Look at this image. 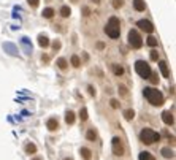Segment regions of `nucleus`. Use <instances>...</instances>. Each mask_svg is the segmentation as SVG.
<instances>
[{"instance_id":"obj_3","label":"nucleus","mask_w":176,"mask_h":160,"mask_svg":"<svg viewBox=\"0 0 176 160\" xmlns=\"http://www.w3.org/2000/svg\"><path fill=\"white\" fill-rule=\"evenodd\" d=\"M140 140H141L144 144H152L156 141H160V135L157 132H154L151 128H143L141 133H140Z\"/></svg>"},{"instance_id":"obj_41","label":"nucleus","mask_w":176,"mask_h":160,"mask_svg":"<svg viewBox=\"0 0 176 160\" xmlns=\"http://www.w3.org/2000/svg\"><path fill=\"white\" fill-rule=\"evenodd\" d=\"M72 2H76V0H72Z\"/></svg>"},{"instance_id":"obj_37","label":"nucleus","mask_w":176,"mask_h":160,"mask_svg":"<svg viewBox=\"0 0 176 160\" xmlns=\"http://www.w3.org/2000/svg\"><path fill=\"white\" fill-rule=\"evenodd\" d=\"M83 11H84V15H86V16H87L89 13H90V11H89V8H83Z\"/></svg>"},{"instance_id":"obj_7","label":"nucleus","mask_w":176,"mask_h":160,"mask_svg":"<svg viewBox=\"0 0 176 160\" xmlns=\"http://www.w3.org/2000/svg\"><path fill=\"white\" fill-rule=\"evenodd\" d=\"M137 25H138L141 30H144L146 33H152V32H154V25L149 22V21H146V19H140L138 22H137Z\"/></svg>"},{"instance_id":"obj_16","label":"nucleus","mask_w":176,"mask_h":160,"mask_svg":"<svg viewBox=\"0 0 176 160\" xmlns=\"http://www.w3.org/2000/svg\"><path fill=\"white\" fill-rule=\"evenodd\" d=\"M86 140H87V141H95V140H97V132H95L94 128L87 130V133H86Z\"/></svg>"},{"instance_id":"obj_8","label":"nucleus","mask_w":176,"mask_h":160,"mask_svg":"<svg viewBox=\"0 0 176 160\" xmlns=\"http://www.w3.org/2000/svg\"><path fill=\"white\" fill-rule=\"evenodd\" d=\"M46 127H48L49 132H56V130L59 128V122H57V119H56V117H51V119L46 122Z\"/></svg>"},{"instance_id":"obj_2","label":"nucleus","mask_w":176,"mask_h":160,"mask_svg":"<svg viewBox=\"0 0 176 160\" xmlns=\"http://www.w3.org/2000/svg\"><path fill=\"white\" fill-rule=\"evenodd\" d=\"M105 33H107L110 38H113V40L119 38V35H121V22H119V19L116 16L110 18L107 27H105Z\"/></svg>"},{"instance_id":"obj_30","label":"nucleus","mask_w":176,"mask_h":160,"mask_svg":"<svg viewBox=\"0 0 176 160\" xmlns=\"http://www.w3.org/2000/svg\"><path fill=\"white\" fill-rule=\"evenodd\" d=\"M119 94H121V95H127L129 92H127V87H125V86H119Z\"/></svg>"},{"instance_id":"obj_5","label":"nucleus","mask_w":176,"mask_h":160,"mask_svg":"<svg viewBox=\"0 0 176 160\" xmlns=\"http://www.w3.org/2000/svg\"><path fill=\"white\" fill-rule=\"evenodd\" d=\"M129 45L132 48H135V49H140V48L143 46V40H141V37H140V33L137 30L129 32Z\"/></svg>"},{"instance_id":"obj_21","label":"nucleus","mask_w":176,"mask_h":160,"mask_svg":"<svg viewBox=\"0 0 176 160\" xmlns=\"http://www.w3.org/2000/svg\"><path fill=\"white\" fill-rule=\"evenodd\" d=\"M124 117H125V121H132L133 117H135V111H133V109H127L124 113Z\"/></svg>"},{"instance_id":"obj_10","label":"nucleus","mask_w":176,"mask_h":160,"mask_svg":"<svg viewBox=\"0 0 176 160\" xmlns=\"http://www.w3.org/2000/svg\"><path fill=\"white\" fill-rule=\"evenodd\" d=\"M159 68H160V72H162V76H165V78H170V72H168L167 62H159Z\"/></svg>"},{"instance_id":"obj_22","label":"nucleus","mask_w":176,"mask_h":160,"mask_svg":"<svg viewBox=\"0 0 176 160\" xmlns=\"http://www.w3.org/2000/svg\"><path fill=\"white\" fill-rule=\"evenodd\" d=\"M140 160H156V158H154V155L149 154V152H141V154H140Z\"/></svg>"},{"instance_id":"obj_24","label":"nucleus","mask_w":176,"mask_h":160,"mask_svg":"<svg viewBox=\"0 0 176 160\" xmlns=\"http://www.w3.org/2000/svg\"><path fill=\"white\" fill-rule=\"evenodd\" d=\"M72 65L75 68H80L81 67V59L78 57V55H73V57H72Z\"/></svg>"},{"instance_id":"obj_27","label":"nucleus","mask_w":176,"mask_h":160,"mask_svg":"<svg viewBox=\"0 0 176 160\" xmlns=\"http://www.w3.org/2000/svg\"><path fill=\"white\" fill-rule=\"evenodd\" d=\"M60 48H62V43H60V41H59V40H56V41H52V49H54V51H59V49H60Z\"/></svg>"},{"instance_id":"obj_15","label":"nucleus","mask_w":176,"mask_h":160,"mask_svg":"<svg viewBox=\"0 0 176 160\" xmlns=\"http://www.w3.org/2000/svg\"><path fill=\"white\" fill-rule=\"evenodd\" d=\"M160 152H162V155H164L165 158H173V157H174V152H173V149H170V148H164Z\"/></svg>"},{"instance_id":"obj_39","label":"nucleus","mask_w":176,"mask_h":160,"mask_svg":"<svg viewBox=\"0 0 176 160\" xmlns=\"http://www.w3.org/2000/svg\"><path fill=\"white\" fill-rule=\"evenodd\" d=\"M33 160H41V158H33Z\"/></svg>"},{"instance_id":"obj_11","label":"nucleus","mask_w":176,"mask_h":160,"mask_svg":"<svg viewBox=\"0 0 176 160\" xmlns=\"http://www.w3.org/2000/svg\"><path fill=\"white\" fill-rule=\"evenodd\" d=\"M80 154H81V157L84 160H90V158H92V152H90V149H87V148H81Z\"/></svg>"},{"instance_id":"obj_4","label":"nucleus","mask_w":176,"mask_h":160,"mask_svg":"<svg viewBox=\"0 0 176 160\" xmlns=\"http://www.w3.org/2000/svg\"><path fill=\"white\" fill-rule=\"evenodd\" d=\"M135 70H137V73L141 76V78H144V79H147L151 76V67H149V64H146L144 60H137L135 62Z\"/></svg>"},{"instance_id":"obj_20","label":"nucleus","mask_w":176,"mask_h":160,"mask_svg":"<svg viewBox=\"0 0 176 160\" xmlns=\"http://www.w3.org/2000/svg\"><path fill=\"white\" fill-rule=\"evenodd\" d=\"M113 72H114L116 76H122L124 75V68L121 65H113Z\"/></svg>"},{"instance_id":"obj_36","label":"nucleus","mask_w":176,"mask_h":160,"mask_svg":"<svg viewBox=\"0 0 176 160\" xmlns=\"http://www.w3.org/2000/svg\"><path fill=\"white\" fill-rule=\"evenodd\" d=\"M97 48L98 49H105V45L103 43H97Z\"/></svg>"},{"instance_id":"obj_14","label":"nucleus","mask_w":176,"mask_h":160,"mask_svg":"<svg viewBox=\"0 0 176 160\" xmlns=\"http://www.w3.org/2000/svg\"><path fill=\"white\" fill-rule=\"evenodd\" d=\"M38 45H40L41 48H48V46H49V38H48L46 35H40V37H38Z\"/></svg>"},{"instance_id":"obj_18","label":"nucleus","mask_w":176,"mask_h":160,"mask_svg":"<svg viewBox=\"0 0 176 160\" xmlns=\"http://www.w3.org/2000/svg\"><path fill=\"white\" fill-rule=\"evenodd\" d=\"M54 13H56V11H54L52 8H45L41 15H43V18H46V19H51V18L54 16Z\"/></svg>"},{"instance_id":"obj_33","label":"nucleus","mask_w":176,"mask_h":160,"mask_svg":"<svg viewBox=\"0 0 176 160\" xmlns=\"http://www.w3.org/2000/svg\"><path fill=\"white\" fill-rule=\"evenodd\" d=\"M157 59H159V52H157V51H151V60L156 62Z\"/></svg>"},{"instance_id":"obj_12","label":"nucleus","mask_w":176,"mask_h":160,"mask_svg":"<svg viewBox=\"0 0 176 160\" xmlns=\"http://www.w3.org/2000/svg\"><path fill=\"white\" fill-rule=\"evenodd\" d=\"M133 6H135L137 11H144V8H146L144 0H133Z\"/></svg>"},{"instance_id":"obj_23","label":"nucleus","mask_w":176,"mask_h":160,"mask_svg":"<svg viewBox=\"0 0 176 160\" xmlns=\"http://www.w3.org/2000/svg\"><path fill=\"white\" fill-rule=\"evenodd\" d=\"M70 13H72V10H70L68 6H62V8H60V16L62 18H68Z\"/></svg>"},{"instance_id":"obj_13","label":"nucleus","mask_w":176,"mask_h":160,"mask_svg":"<svg viewBox=\"0 0 176 160\" xmlns=\"http://www.w3.org/2000/svg\"><path fill=\"white\" fill-rule=\"evenodd\" d=\"M65 122L68 124V125H72V124H75V113H73V111H67V113H65Z\"/></svg>"},{"instance_id":"obj_38","label":"nucleus","mask_w":176,"mask_h":160,"mask_svg":"<svg viewBox=\"0 0 176 160\" xmlns=\"http://www.w3.org/2000/svg\"><path fill=\"white\" fill-rule=\"evenodd\" d=\"M94 2H95V3H100V0H94Z\"/></svg>"},{"instance_id":"obj_31","label":"nucleus","mask_w":176,"mask_h":160,"mask_svg":"<svg viewBox=\"0 0 176 160\" xmlns=\"http://www.w3.org/2000/svg\"><path fill=\"white\" fill-rule=\"evenodd\" d=\"M27 2H29V5L32 6V8H37L38 3H40V0H27Z\"/></svg>"},{"instance_id":"obj_34","label":"nucleus","mask_w":176,"mask_h":160,"mask_svg":"<svg viewBox=\"0 0 176 160\" xmlns=\"http://www.w3.org/2000/svg\"><path fill=\"white\" fill-rule=\"evenodd\" d=\"M89 94H90V95H95V89H94L92 86H89Z\"/></svg>"},{"instance_id":"obj_9","label":"nucleus","mask_w":176,"mask_h":160,"mask_svg":"<svg viewBox=\"0 0 176 160\" xmlns=\"http://www.w3.org/2000/svg\"><path fill=\"white\" fill-rule=\"evenodd\" d=\"M162 121H164L167 125H173V122H174L173 114L170 113V111H164V113H162Z\"/></svg>"},{"instance_id":"obj_17","label":"nucleus","mask_w":176,"mask_h":160,"mask_svg":"<svg viewBox=\"0 0 176 160\" xmlns=\"http://www.w3.org/2000/svg\"><path fill=\"white\" fill-rule=\"evenodd\" d=\"M25 152H27V154H29V155L35 154V152H37V146H35L33 143H29V144L25 146Z\"/></svg>"},{"instance_id":"obj_25","label":"nucleus","mask_w":176,"mask_h":160,"mask_svg":"<svg viewBox=\"0 0 176 160\" xmlns=\"http://www.w3.org/2000/svg\"><path fill=\"white\" fill-rule=\"evenodd\" d=\"M146 43H147V46L156 48V46H157V38H156V37H149V38L146 40Z\"/></svg>"},{"instance_id":"obj_35","label":"nucleus","mask_w":176,"mask_h":160,"mask_svg":"<svg viewBox=\"0 0 176 160\" xmlns=\"http://www.w3.org/2000/svg\"><path fill=\"white\" fill-rule=\"evenodd\" d=\"M41 60H43V62H49V55H43V57H41Z\"/></svg>"},{"instance_id":"obj_32","label":"nucleus","mask_w":176,"mask_h":160,"mask_svg":"<svg viewBox=\"0 0 176 160\" xmlns=\"http://www.w3.org/2000/svg\"><path fill=\"white\" fill-rule=\"evenodd\" d=\"M156 76H157V75H152V73H151V76H149L147 79H151L152 84H157V82H159V78H156Z\"/></svg>"},{"instance_id":"obj_40","label":"nucleus","mask_w":176,"mask_h":160,"mask_svg":"<svg viewBox=\"0 0 176 160\" xmlns=\"http://www.w3.org/2000/svg\"><path fill=\"white\" fill-rule=\"evenodd\" d=\"M65 160H72V158H65Z\"/></svg>"},{"instance_id":"obj_1","label":"nucleus","mask_w":176,"mask_h":160,"mask_svg":"<svg viewBox=\"0 0 176 160\" xmlns=\"http://www.w3.org/2000/svg\"><path fill=\"white\" fill-rule=\"evenodd\" d=\"M144 97L147 98V102L154 106H162L165 103V98H164V94L160 92L159 89H154V87H146L143 90Z\"/></svg>"},{"instance_id":"obj_19","label":"nucleus","mask_w":176,"mask_h":160,"mask_svg":"<svg viewBox=\"0 0 176 160\" xmlns=\"http://www.w3.org/2000/svg\"><path fill=\"white\" fill-rule=\"evenodd\" d=\"M57 67L60 68V70H67V68H68V64H67V60H65L64 57L57 59Z\"/></svg>"},{"instance_id":"obj_6","label":"nucleus","mask_w":176,"mask_h":160,"mask_svg":"<svg viewBox=\"0 0 176 160\" xmlns=\"http://www.w3.org/2000/svg\"><path fill=\"white\" fill-rule=\"evenodd\" d=\"M111 146H113V152H114L116 155H122L124 154V146H122V141L119 136H114L111 141Z\"/></svg>"},{"instance_id":"obj_26","label":"nucleus","mask_w":176,"mask_h":160,"mask_svg":"<svg viewBox=\"0 0 176 160\" xmlns=\"http://www.w3.org/2000/svg\"><path fill=\"white\" fill-rule=\"evenodd\" d=\"M87 117H89V114H87V109H86V108H83V109L80 111V119L84 122V121H87Z\"/></svg>"},{"instance_id":"obj_28","label":"nucleus","mask_w":176,"mask_h":160,"mask_svg":"<svg viewBox=\"0 0 176 160\" xmlns=\"http://www.w3.org/2000/svg\"><path fill=\"white\" fill-rule=\"evenodd\" d=\"M124 5V0H113V6L117 10V8H121V6Z\"/></svg>"},{"instance_id":"obj_29","label":"nucleus","mask_w":176,"mask_h":160,"mask_svg":"<svg viewBox=\"0 0 176 160\" xmlns=\"http://www.w3.org/2000/svg\"><path fill=\"white\" fill-rule=\"evenodd\" d=\"M110 105H111V108L117 109V108H119V102H117L116 98H111V100H110Z\"/></svg>"}]
</instances>
